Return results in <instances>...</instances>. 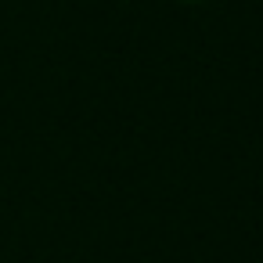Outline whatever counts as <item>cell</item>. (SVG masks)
<instances>
[{
    "instance_id": "cell-1",
    "label": "cell",
    "mask_w": 263,
    "mask_h": 263,
    "mask_svg": "<svg viewBox=\"0 0 263 263\" xmlns=\"http://www.w3.org/2000/svg\"><path fill=\"white\" fill-rule=\"evenodd\" d=\"M187 4H198V0H187Z\"/></svg>"
}]
</instances>
